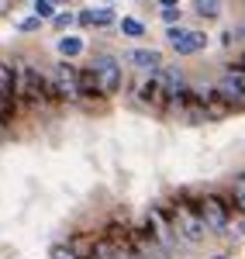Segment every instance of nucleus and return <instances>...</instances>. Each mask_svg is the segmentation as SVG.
<instances>
[{"label":"nucleus","instance_id":"nucleus-19","mask_svg":"<svg viewBox=\"0 0 245 259\" xmlns=\"http://www.w3.org/2000/svg\"><path fill=\"white\" fill-rule=\"evenodd\" d=\"M41 21L38 18H28V21H21V31H35V28H38Z\"/></svg>","mask_w":245,"mask_h":259},{"label":"nucleus","instance_id":"nucleus-21","mask_svg":"<svg viewBox=\"0 0 245 259\" xmlns=\"http://www.w3.org/2000/svg\"><path fill=\"white\" fill-rule=\"evenodd\" d=\"M76 21H80V24H93V14H90V11H83V14H80Z\"/></svg>","mask_w":245,"mask_h":259},{"label":"nucleus","instance_id":"nucleus-2","mask_svg":"<svg viewBox=\"0 0 245 259\" xmlns=\"http://www.w3.org/2000/svg\"><path fill=\"white\" fill-rule=\"evenodd\" d=\"M18 97L24 100V104H31V107H38V104H45V100H56L52 80H45L31 62H24V66L18 69Z\"/></svg>","mask_w":245,"mask_h":259},{"label":"nucleus","instance_id":"nucleus-10","mask_svg":"<svg viewBox=\"0 0 245 259\" xmlns=\"http://www.w3.org/2000/svg\"><path fill=\"white\" fill-rule=\"evenodd\" d=\"M76 97H101V87H97V73L93 69L76 73Z\"/></svg>","mask_w":245,"mask_h":259},{"label":"nucleus","instance_id":"nucleus-4","mask_svg":"<svg viewBox=\"0 0 245 259\" xmlns=\"http://www.w3.org/2000/svg\"><path fill=\"white\" fill-rule=\"evenodd\" d=\"M166 38H169V45H173L180 56H193V52H201V49L207 45L204 31H190V28H183V24L166 28Z\"/></svg>","mask_w":245,"mask_h":259},{"label":"nucleus","instance_id":"nucleus-7","mask_svg":"<svg viewBox=\"0 0 245 259\" xmlns=\"http://www.w3.org/2000/svg\"><path fill=\"white\" fill-rule=\"evenodd\" d=\"M214 94L221 97V104H225L228 111H245V90L235 80H228V76H225V80L214 87Z\"/></svg>","mask_w":245,"mask_h":259},{"label":"nucleus","instance_id":"nucleus-14","mask_svg":"<svg viewBox=\"0 0 245 259\" xmlns=\"http://www.w3.org/2000/svg\"><path fill=\"white\" fill-rule=\"evenodd\" d=\"M35 18H38V21L56 18V4H52V0H38V4H35Z\"/></svg>","mask_w":245,"mask_h":259},{"label":"nucleus","instance_id":"nucleus-6","mask_svg":"<svg viewBox=\"0 0 245 259\" xmlns=\"http://www.w3.org/2000/svg\"><path fill=\"white\" fill-rule=\"evenodd\" d=\"M135 97L142 100L145 107H156V111H166V83H163V76L159 73H152L145 83H138V90H135Z\"/></svg>","mask_w":245,"mask_h":259},{"label":"nucleus","instance_id":"nucleus-13","mask_svg":"<svg viewBox=\"0 0 245 259\" xmlns=\"http://www.w3.org/2000/svg\"><path fill=\"white\" fill-rule=\"evenodd\" d=\"M118 24H121V31H124V35H131V38H138V35H145V24H142L138 18H121Z\"/></svg>","mask_w":245,"mask_h":259},{"label":"nucleus","instance_id":"nucleus-12","mask_svg":"<svg viewBox=\"0 0 245 259\" xmlns=\"http://www.w3.org/2000/svg\"><path fill=\"white\" fill-rule=\"evenodd\" d=\"M231 204L238 211H245V173H238V177L231 180Z\"/></svg>","mask_w":245,"mask_h":259},{"label":"nucleus","instance_id":"nucleus-16","mask_svg":"<svg viewBox=\"0 0 245 259\" xmlns=\"http://www.w3.org/2000/svg\"><path fill=\"white\" fill-rule=\"evenodd\" d=\"M176 18H180V11L173 7V0H163V21L173 28V24H176Z\"/></svg>","mask_w":245,"mask_h":259},{"label":"nucleus","instance_id":"nucleus-3","mask_svg":"<svg viewBox=\"0 0 245 259\" xmlns=\"http://www.w3.org/2000/svg\"><path fill=\"white\" fill-rule=\"evenodd\" d=\"M197 207H201V221H204V228L211 232H225L228 228V214H231V197H221V194H204V197L197 200Z\"/></svg>","mask_w":245,"mask_h":259},{"label":"nucleus","instance_id":"nucleus-1","mask_svg":"<svg viewBox=\"0 0 245 259\" xmlns=\"http://www.w3.org/2000/svg\"><path fill=\"white\" fill-rule=\"evenodd\" d=\"M166 211H173V218H169V225L183 235L186 242H201L204 239V221H201V207H197V200L186 197V194H176V197L169 200V207Z\"/></svg>","mask_w":245,"mask_h":259},{"label":"nucleus","instance_id":"nucleus-15","mask_svg":"<svg viewBox=\"0 0 245 259\" xmlns=\"http://www.w3.org/2000/svg\"><path fill=\"white\" fill-rule=\"evenodd\" d=\"M197 14H201V18H218L221 7H218L214 0H201V4H197Z\"/></svg>","mask_w":245,"mask_h":259},{"label":"nucleus","instance_id":"nucleus-22","mask_svg":"<svg viewBox=\"0 0 245 259\" xmlns=\"http://www.w3.org/2000/svg\"><path fill=\"white\" fill-rule=\"evenodd\" d=\"M214 259H231V256H228V252H221V256H214Z\"/></svg>","mask_w":245,"mask_h":259},{"label":"nucleus","instance_id":"nucleus-11","mask_svg":"<svg viewBox=\"0 0 245 259\" xmlns=\"http://www.w3.org/2000/svg\"><path fill=\"white\" fill-rule=\"evenodd\" d=\"M59 52L66 56V59L80 56V52H83V38H76V35H66V38H59Z\"/></svg>","mask_w":245,"mask_h":259},{"label":"nucleus","instance_id":"nucleus-17","mask_svg":"<svg viewBox=\"0 0 245 259\" xmlns=\"http://www.w3.org/2000/svg\"><path fill=\"white\" fill-rule=\"evenodd\" d=\"M93 14V24H111L114 21V11L111 7H101V11H90Z\"/></svg>","mask_w":245,"mask_h":259},{"label":"nucleus","instance_id":"nucleus-18","mask_svg":"<svg viewBox=\"0 0 245 259\" xmlns=\"http://www.w3.org/2000/svg\"><path fill=\"white\" fill-rule=\"evenodd\" d=\"M52 259H80V256H76L69 245H56V249H52Z\"/></svg>","mask_w":245,"mask_h":259},{"label":"nucleus","instance_id":"nucleus-20","mask_svg":"<svg viewBox=\"0 0 245 259\" xmlns=\"http://www.w3.org/2000/svg\"><path fill=\"white\" fill-rule=\"evenodd\" d=\"M52 21H56V24H59V28H66V24H69V21H73V14H56V18H52Z\"/></svg>","mask_w":245,"mask_h":259},{"label":"nucleus","instance_id":"nucleus-5","mask_svg":"<svg viewBox=\"0 0 245 259\" xmlns=\"http://www.w3.org/2000/svg\"><path fill=\"white\" fill-rule=\"evenodd\" d=\"M93 73H97V87H101V94H118V90H121L124 73H121V62H118V59H111V56L97 59Z\"/></svg>","mask_w":245,"mask_h":259},{"label":"nucleus","instance_id":"nucleus-8","mask_svg":"<svg viewBox=\"0 0 245 259\" xmlns=\"http://www.w3.org/2000/svg\"><path fill=\"white\" fill-rule=\"evenodd\" d=\"M0 97L18 100V66L0 59Z\"/></svg>","mask_w":245,"mask_h":259},{"label":"nucleus","instance_id":"nucleus-23","mask_svg":"<svg viewBox=\"0 0 245 259\" xmlns=\"http://www.w3.org/2000/svg\"><path fill=\"white\" fill-rule=\"evenodd\" d=\"M238 35H242V38H245V24H242V31H238Z\"/></svg>","mask_w":245,"mask_h":259},{"label":"nucleus","instance_id":"nucleus-9","mask_svg":"<svg viewBox=\"0 0 245 259\" xmlns=\"http://www.w3.org/2000/svg\"><path fill=\"white\" fill-rule=\"evenodd\" d=\"M128 59H131V66H138V69H152V73L163 69V56H159L156 49H135Z\"/></svg>","mask_w":245,"mask_h":259}]
</instances>
